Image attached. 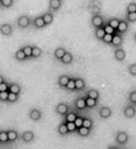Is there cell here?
<instances>
[{
    "label": "cell",
    "mask_w": 136,
    "mask_h": 149,
    "mask_svg": "<svg viewBox=\"0 0 136 149\" xmlns=\"http://www.w3.org/2000/svg\"><path fill=\"white\" fill-rule=\"evenodd\" d=\"M129 141V135L126 132H122V130H119V132H116V142L121 144V146H124L128 143Z\"/></svg>",
    "instance_id": "6da1fadb"
},
{
    "label": "cell",
    "mask_w": 136,
    "mask_h": 149,
    "mask_svg": "<svg viewBox=\"0 0 136 149\" xmlns=\"http://www.w3.org/2000/svg\"><path fill=\"white\" fill-rule=\"evenodd\" d=\"M55 112L60 116H65L69 112V106L64 102H59L55 107Z\"/></svg>",
    "instance_id": "7a4b0ae2"
},
{
    "label": "cell",
    "mask_w": 136,
    "mask_h": 149,
    "mask_svg": "<svg viewBox=\"0 0 136 149\" xmlns=\"http://www.w3.org/2000/svg\"><path fill=\"white\" fill-rule=\"evenodd\" d=\"M34 139H35V133L32 130H26V132H23L22 134V140L25 143H29L33 142Z\"/></svg>",
    "instance_id": "3957f363"
},
{
    "label": "cell",
    "mask_w": 136,
    "mask_h": 149,
    "mask_svg": "<svg viewBox=\"0 0 136 149\" xmlns=\"http://www.w3.org/2000/svg\"><path fill=\"white\" fill-rule=\"evenodd\" d=\"M42 118V112L41 110L37 108H33L29 112V118L33 121H38Z\"/></svg>",
    "instance_id": "277c9868"
},
{
    "label": "cell",
    "mask_w": 136,
    "mask_h": 149,
    "mask_svg": "<svg viewBox=\"0 0 136 149\" xmlns=\"http://www.w3.org/2000/svg\"><path fill=\"white\" fill-rule=\"evenodd\" d=\"M91 23L92 25L95 28H100V27H104L105 25V22L104 19L100 15H94L91 18Z\"/></svg>",
    "instance_id": "5b68a950"
},
{
    "label": "cell",
    "mask_w": 136,
    "mask_h": 149,
    "mask_svg": "<svg viewBox=\"0 0 136 149\" xmlns=\"http://www.w3.org/2000/svg\"><path fill=\"white\" fill-rule=\"evenodd\" d=\"M17 22H18V25L20 26L21 28H26V27H28L30 25L31 21H30V19L28 16L22 15L21 17H19Z\"/></svg>",
    "instance_id": "8992f818"
},
{
    "label": "cell",
    "mask_w": 136,
    "mask_h": 149,
    "mask_svg": "<svg viewBox=\"0 0 136 149\" xmlns=\"http://www.w3.org/2000/svg\"><path fill=\"white\" fill-rule=\"evenodd\" d=\"M75 106L77 110H84L87 108V104H86V100L85 97H78L77 99L75 101Z\"/></svg>",
    "instance_id": "52a82bcc"
},
{
    "label": "cell",
    "mask_w": 136,
    "mask_h": 149,
    "mask_svg": "<svg viewBox=\"0 0 136 149\" xmlns=\"http://www.w3.org/2000/svg\"><path fill=\"white\" fill-rule=\"evenodd\" d=\"M123 115L127 118H133V116L136 115V110L133 105H128L126 106L123 110Z\"/></svg>",
    "instance_id": "ba28073f"
},
{
    "label": "cell",
    "mask_w": 136,
    "mask_h": 149,
    "mask_svg": "<svg viewBox=\"0 0 136 149\" xmlns=\"http://www.w3.org/2000/svg\"><path fill=\"white\" fill-rule=\"evenodd\" d=\"M114 56H115V59L116 61H119V62H122V61H124L126 58V52L123 49L116 48V49L115 50Z\"/></svg>",
    "instance_id": "9c48e42d"
},
{
    "label": "cell",
    "mask_w": 136,
    "mask_h": 149,
    "mask_svg": "<svg viewBox=\"0 0 136 149\" xmlns=\"http://www.w3.org/2000/svg\"><path fill=\"white\" fill-rule=\"evenodd\" d=\"M70 78L71 77H69L68 76H66V74H63V76H60L59 78H58V86L60 88H65V87L67 86V84L68 82L70 81Z\"/></svg>",
    "instance_id": "30bf717a"
},
{
    "label": "cell",
    "mask_w": 136,
    "mask_h": 149,
    "mask_svg": "<svg viewBox=\"0 0 136 149\" xmlns=\"http://www.w3.org/2000/svg\"><path fill=\"white\" fill-rule=\"evenodd\" d=\"M12 26L8 23H4L0 26V32L4 36H9L12 34Z\"/></svg>",
    "instance_id": "8fae6325"
},
{
    "label": "cell",
    "mask_w": 136,
    "mask_h": 149,
    "mask_svg": "<svg viewBox=\"0 0 136 149\" xmlns=\"http://www.w3.org/2000/svg\"><path fill=\"white\" fill-rule=\"evenodd\" d=\"M99 115L102 118H108L112 115V110L107 106H103L99 111Z\"/></svg>",
    "instance_id": "7c38bea8"
},
{
    "label": "cell",
    "mask_w": 136,
    "mask_h": 149,
    "mask_svg": "<svg viewBox=\"0 0 136 149\" xmlns=\"http://www.w3.org/2000/svg\"><path fill=\"white\" fill-rule=\"evenodd\" d=\"M128 28H129V22L121 20L119 22V24L118 29H116V32L119 33V34H124V33L127 32Z\"/></svg>",
    "instance_id": "4fadbf2b"
},
{
    "label": "cell",
    "mask_w": 136,
    "mask_h": 149,
    "mask_svg": "<svg viewBox=\"0 0 136 149\" xmlns=\"http://www.w3.org/2000/svg\"><path fill=\"white\" fill-rule=\"evenodd\" d=\"M123 43V37L121 36L119 34H116L114 35L113 36V40H112V43L111 45L114 46V47H116V48H119L121 46V44Z\"/></svg>",
    "instance_id": "5bb4252c"
},
{
    "label": "cell",
    "mask_w": 136,
    "mask_h": 149,
    "mask_svg": "<svg viewBox=\"0 0 136 149\" xmlns=\"http://www.w3.org/2000/svg\"><path fill=\"white\" fill-rule=\"evenodd\" d=\"M50 8L52 10H58V9L62 6V0H50L49 1Z\"/></svg>",
    "instance_id": "9a60e30c"
},
{
    "label": "cell",
    "mask_w": 136,
    "mask_h": 149,
    "mask_svg": "<svg viewBox=\"0 0 136 149\" xmlns=\"http://www.w3.org/2000/svg\"><path fill=\"white\" fill-rule=\"evenodd\" d=\"M57 130H58V133L60 135H66L69 132L68 128H67V125H66V122H65V121H63V122L61 123L58 126Z\"/></svg>",
    "instance_id": "2e32d148"
},
{
    "label": "cell",
    "mask_w": 136,
    "mask_h": 149,
    "mask_svg": "<svg viewBox=\"0 0 136 149\" xmlns=\"http://www.w3.org/2000/svg\"><path fill=\"white\" fill-rule=\"evenodd\" d=\"M66 52H67L66 49H65L64 48H61V47H60V48H57L54 50V56H55L56 59H58V60L61 61Z\"/></svg>",
    "instance_id": "e0dca14e"
},
{
    "label": "cell",
    "mask_w": 136,
    "mask_h": 149,
    "mask_svg": "<svg viewBox=\"0 0 136 149\" xmlns=\"http://www.w3.org/2000/svg\"><path fill=\"white\" fill-rule=\"evenodd\" d=\"M73 61H74V57H73L72 53L67 51V52L64 54L63 57L62 58V60H61V62L64 64H70L73 63Z\"/></svg>",
    "instance_id": "ac0fdd59"
},
{
    "label": "cell",
    "mask_w": 136,
    "mask_h": 149,
    "mask_svg": "<svg viewBox=\"0 0 136 149\" xmlns=\"http://www.w3.org/2000/svg\"><path fill=\"white\" fill-rule=\"evenodd\" d=\"M8 141L11 142V143H14L16 142L18 138H19V133L17 130H8Z\"/></svg>",
    "instance_id": "d6986e66"
},
{
    "label": "cell",
    "mask_w": 136,
    "mask_h": 149,
    "mask_svg": "<svg viewBox=\"0 0 136 149\" xmlns=\"http://www.w3.org/2000/svg\"><path fill=\"white\" fill-rule=\"evenodd\" d=\"M77 116L78 115L76 112H68V114L64 116V121L65 122H75L77 118Z\"/></svg>",
    "instance_id": "ffe728a7"
},
{
    "label": "cell",
    "mask_w": 136,
    "mask_h": 149,
    "mask_svg": "<svg viewBox=\"0 0 136 149\" xmlns=\"http://www.w3.org/2000/svg\"><path fill=\"white\" fill-rule=\"evenodd\" d=\"M33 24L35 25V27L36 28H43L44 26H46L47 24L45 23L44 20H43V17L42 16H38V17H36L34 22H33Z\"/></svg>",
    "instance_id": "44dd1931"
},
{
    "label": "cell",
    "mask_w": 136,
    "mask_h": 149,
    "mask_svg": "<svg viewBox=\"0 0 136 149\" xmlns=\"http://www.w3.org/2000/svg\"><path fill=\"white\" fill-rule=\"evenodd\" d=\"M15 59L17 61H20V62H22V61H25L26 58H27V56L25 54V52L23 51L22 49H18L16 52H15Z\"/></svg>",
    "instance_id": "7402d4cb"
},
{
    "label": "cell",
    "mask_w": 136,
    "mask_h": 149,
    "mask_svg": "<svg viewBox=\"0 0 136 149\" xmlns=\"http://www.w3.org/2000/svg\"><path fill=\"white\" fill-rule=\"evenodd\" d=\"M75 80H76V88H77V91H82L85 88L86 83H85V80H84L83 78L77 77V78H75Z\"/></svg>",
    "instance_id": "603a6c76"
},
{
    "label": "cell",
    "mask_w": 136,
    "mask_h": 149,
    "mask_svg": "<svg viewBox=\"0 0 136 149\" xmlns=\"http://www.w3.org/2000/svg\"><path fill=\"white\" fill-rule=\"evenodd\" d=\"M91 129H88V128H85V127H80V128H78L77 130V132L78 133L79 136H81V137H86V136H89V135L91 134Z\"/></svg>",
    "instance_id": "cb8c5ba5"
},
{
    "label": "cell",
    "mask_w": 136,
    "mask_h": 149,
    "mask_svg": "<svg viewBox=\"0 0 136 149\" xmlns=\"http://www.w3.org/2000/svg\"><path fill=\"white\" fill-rule=\"evenodd\" d=\"M42 17H43V20H44V22H45V23L47 25L50 24V23L52 22V21H53V14L51 12H50V11L45 12L43 15H42Z\"/></svg>",
    "instance_id": "d4e9b609"
},
{
    "label": "cell",
    "mask_w": 136,
    "mask_h": 149,
    "mask_svg": "<svg viewBox=\"0 0 136 149\" xmlns=\"http://www.w3.org/2000/svg\"><path fill=\"white\" fill-rule=\"evenodd\" d=\"M21 90H22V88L21 86L19 85V84L17 83H11V84H9V91L10 92H13V93H15V94H20V92H21Z\"/></svg>",
    "instance_id": "484cf974"
},
{
    "label": "cell",
    "mask_w": 136,
    "mask_h": 149,
    "mask_svg": "<svg viewBox=\"0 0 136 149\" xmlns=\"http://www.w3.org/2000/svg\"><path fill=\"white\" fill-rule=\"evenodd\" d=\"M86 97L91 98V99H94V100L98 101V99H99V97H100V93L97 90H91L87 92Z\"/></svg>",
    "instance_id": "4316f807"
},
{
    "label": "cell",
    "mask_w": 136,
    "mask_h": 149,
    "mask_svg": "<svg viewBox=\"0 0 136 149\" xmlns=\"http://www.w3.org/2000/svg\"><path fill=\"white\" fill-rule=\"evenodd\" d=\"M105 31L104 29V27H100V28H96V30H95V36H96V38L98 39H103L104 38V36H105Z\"/></svg>",
    "instance_id": "83f0119b"
},
{
    "label": "cell",
    "mask_w": 136,
    "mask_h": 149,
    "mask_svg": "<svg viewBox=\"0 0 136 149\" xmlns=\"http://www.w3.org/2000/svg\"><path fill=\"white\" fill-rule=\"evenodd\" d=\"M0 142L2 143H6L7 142H9L8 130H1L0 132Z\"/></svg>",
    "instance_id": "f1b7e54d"
},
{
    "label": "cell",
    "mask_w": 136,
    "mask_h": 149,
    "mask_svg": "<svg viewBox=\"0 0 136 149\" xmlns=\"http://www.w3.org/2000/svg\"><path fill=\"white\" fill-rule=\"evenodd\" d=\"M42 55V49L37 46L33 47V52H32V57L33 58H38L39 56Z\"/></svg>",
    "instance_id": "f546056e"
},
{
    "label": "cell",
    "mask_w": 136,
    "mask_h": 149,
    "mask_svg": "<svg viewBox=\"0 0 136 149\" xmlns=\"http://www.w3.org/2000/svg\"><path fill=\"white\" fill-rule=\"evenodd\" d=\"M85 100H86V104L88 108H92V107H95L97 104V100L91 99V98H89L85 96Z\"/></svg>",
    "instance_id": "4dcf8cb0"
},
{
    "label": "cell",
    "mask_w": 136,
    "mask_h": 149,
    "mask_svg": "<svg viewBox=\"0 0 136 149\" xmlns=\"http://www.w3.org/2000/svg\"><path fill=\"white\" fill-rule=\"evenodd\" d=\"M119 19H116V18H112L110 19V20L107 22V23L111 26V27H113L114 29H118V27H119Z\"/></svg>",
    "instance_id": "1f68e13d"
},
{
    "label": "cell",
    "mask_w": 136,
    "mask_h": 149,
    "mask_svg": "<svg viewBox=\"0 0 136 149\" xmlns=\"http://www.w3.org/2000/svg\"><path fill=\"white\" fill-rule=\"evenodd\" d=\"M83 127L85 128H88V129H92L93 127V121L92 119L89 118H84V120H83Z\"/></svg>",
    "instance_id": "d6a6232c"
},
{
    "label": "cell",
    "mask_w": 136,
    "mask_h": 149,
    "mask_svg": "<svg viewBox=\"0 0 136 149\" xmlns=\"http://www.w3.org/2000/svg\"><path fill=\"white\" fill-rule=\"evenodd\" d=\"M67 91H75L77 90L76 88V80H75V78H70V81L68 82L67 86L65 87Z\"/></svg>",
    "instance_id": "836d02e7"
},
{
    "label": "cell",
    "mask_w": 136,
    "mask_h": 149,
    "mask_svg": "<svg viewBox=\"0 0 136 149\" xmlns=\"http://www.w3.org/2000/svg\"><path fill=\"white\" fill-rule=\"evenodd\" d=\"M104 29L105 31L106 34H111V35H116V30L114 29L113 27H111L108 23H106V24L104 25Z\"/></svg>",
    "instance_id": "e575fe53"
},
{
    "label": "cell",
    "mask_w": 136,
    "mask_h": 149,
    "mask_svg": "<svg viewBox=\"0 0 136 149\" xmlns=\"http://www.w3.org/2000/svg\"><path fill=\"white\" fill-rule=\"evenodd\" d=\"M23 51L25 52L27 58H31L32 57V52H33V47L30 46V45H27L25 47H23L22 48Z\"/></svg>",
    "instance_id": "d590c367"
},
{
    "label": "cell",
    "mask_w": 136,
    "mask_h": 149,
    "mask_svg": "<svg viewBox=\"0 0 136 149\" xmlns=\"http://www.w3.org/2000/svg\"><path fill=\"white\" fill-rule=\"evenodd\" d=\"M1 91H9V84L3 81L2 79L0 82V92Z\"/></svg>",
    "instance_id": "8d00e7d4"
},
{
    "label": "cell",
    "mask_w": 136,
    "mask_h": 149,
    "mask_svg": "<svg viewBox=\"0 0 136 149\" xmlns=\"http://www.w3.org/2000/svg\"><path fill=\"white\" fill-rule=\"evenodd\" d=\"M113 36H114V35L105 34V36H104V38L102 39V41L105 42V43H106V44H111L112 43V40H113Z\"/></svg>",
    "instance_id": "74e56055"
},
{
    "label": "cell",
    "mask_w": 136,
    "mask_h": 149,
    "mask_svg": "<svg viewBox=\"0 0 136 149\" xmlns=\"http://www.w3.org/2000/svg\"><path fill=\"white\" fill-rule=\"evenodd\" d=\"M127 22H136V12H130L127 13Z\"/></svg>",
    "instance_id": "f35d334b"
},
{
    "label": "cell",
    "mask_w": 136,
    "mask_h": 149,
    "mask_svg": "<svg viewBox=\"0 0 136 149\" xmlns=\"http://www.w3.org/2000/svg\"><path fill=\"white\" fill-rule=\"evenodd\" d=\"M19 98V95L18 94H15V93L13 92H10L9 91V94H8V102H15Z\"/></svg>",
    "instance_id": "ab89813d"
},
{
    "label": "cell",
    "mask_w": 136,
    "mask_h": 149,
    "mask_svg": "<svg viewBox=\"0 0 136 149\" xmlns=\"http://www.w3.org/2000/svg\"><path fill=\"white\" fill-rule=\"evenodd\" d=\"M66 125H67L69 132H75L77 130V128L76 124H75V122H66Z\"/></svg>",
    "instance_id": "60d3db41"
},
{
    "label": "cell",
    "mask_w": 136,
    "mask_h": 149,
    "mask_svg": "<svg viewBox=\"0 0 136 149\" xmlns=\"http://www.w3.org/2000/svg\"><path fill=\"white\" fill-rule=\"evenodd\" d=\"M0 3H1V6L4 8H9L12 6L13 0H0Z\"/></svg>",
    "instance_id": "b9f144b4"
},
{
    "label": "cell",
    "mask_w": 136,
    "mask_h": 149,
    "mask_svg": "<svg viewBox=\"0 0 136 149\" xmlns=\"http://www.w3.org/2000/svg\"><path fill=\"white\" fill-rule=\"evenodd\" d=\"M130 12H136V3L132 2L127 6V13Z\"/></svg>",
    "instance_id": "7bdbcfd3"
},
{
    "label": "cell",
    "mask_w": 136,
    "mask_h": 149,
    "mask_svg": "<svg viewBox=\"0 0 136 149\" xmlns=\"http://www.w3.org/2000/svg\"><path fill=\"white\" fill-rule=\"evenodd\" d=\"M9 91H1L0 92V100L2 102H8Z\"/></svg>",
    "instance_id": "ee69618b"
},
{
    "label": "cell",
    "mask_w": 136,
    "mask_h": 149,
    "mask_svg": "<svg viewBox=\"0 0 136 149\" xmlns=\"http://www.w3.org/2000/svg\"><path fill=\"white\" fill-rule=\"evenodd\" d=\"M129 73L132 74V76L135 77L136 76V63H133L129 66Z\"/></svg>",
    "instance_id": "f6af8a7d"
},
{
    "label": "cell",
    "mask_w": 136,
    "mask_h": 149,
    "mask_svg": "<svg viewBox=\"0 0 136 149\" xmlns=\"http://www.w3.org/2000/svg\"><path fill=\"white\" fill-rule=\"evenodd\" d=\"M83 120H84V118H82V116H77V118L76 119V121H75V124H76L77 126V128H80L82 127V125H83Z\"/></svg>",
    "instance_id": "bcb514c9"
},
{
    "label": "cell",
    "mask_w": 136,
    "mask_h": 149,
    "mask_svg": "<svg viewBox=\"0 0 136 149\" xmlns=\"http://www.w3.org/2000/svg\"><path fill=\"white\" fill-rule=\"evenodd\" d=\"M129 100L132 104H136V91H133L130 93Z\"/></svg>",
    "instance_id": "7dc6e473"
},
{
    "label": "cell",
    "mask_w": 136,
    "mask_h": 149,
    "mask_svg": "<svg viewBox=\"0 0 136 149\" xmlns=\"http://www.w3.org/2000/svg\"><path fill=\"white\" fill-rule=\"evenodd\" d=\"M107 149H119L116 146H109Z\"/></svg>",
    "instance_id": "c3c4849f"
},
{
    "label": "cell",
    "mask_w": 136,
    "mask_h": 149,
    "mask_svg": "<svg viewBox=\"0 0 136 149\" xmlns=\"http://www.w3.org/2000/svg\"><path fill=\"white\" fill-rule=\"evenodd\" d=\"M133 37H134V40L136 41V33H134V36H133Z\"/></svg>",
    "instance_id": "681fc988"
}]
</instances>
